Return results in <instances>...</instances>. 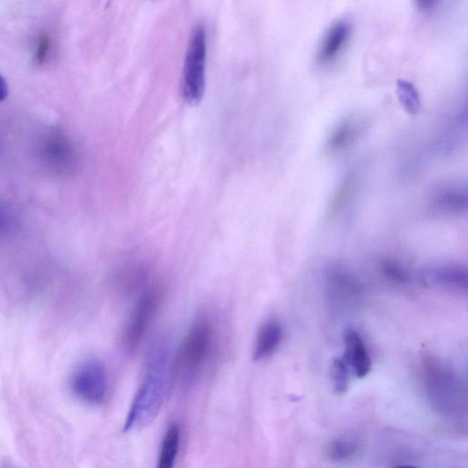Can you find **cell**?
<instances>
[{"instance_id":"obj_8","label":"cell","mask_w":468,"mask_h":468,"mask_svg":"<svg viewBox=\"0 0 468 468\" xmlns=\"http://www.w3.org/2000/svg\"><path fill=\"white\" fill-rule=\"evenodd\" d=\"M428 209L439 218L459 216L467 211V193L458 185H440L430 195Z\"/></svg>"},{"instance_id":"obj_12","label":"cell","mask_w":468,"mask_h":468,"mask_svg":"<svg viewBox=\"0 0 468 468\" xmlns=\"http://www.w3.org/2000/svg\"><path fill=\"white\" fill-rule=\"evenodd\" d=\"M283 328L278 320L272 318L266 321L257 336L254 358L265 361L271 357L279 349L283 341Z\"/></svg>"},{"instance_id":"obj_7","label":"cell","mask_w":468,"mask_h":468,"mask_svg":"<svg viewBox=\"0 0 468 468\" xmlns=\"http://www.w3.org/2000/svg\"><path fill=\"white\" fill-rule=\"evenodd\" d=\"M352 34L347 20H338L324 33L316 53V62L322 68L334 65L346 51Z\"/></svg>"},{"instance_id":"obj_18","label":"cell","mask_w":468,"mask_h":468,"mask_svg":"<svg viewBox=\"0 0 468 468\" xmlns=\"http://www.w3.org/2000/svg\"><path fill=\"white\" fill-rule=\"evenodd\" d=\"M383 276L390 282L398 284H406L410 280L407 270L398 262L385 260L381 265Z\"/></svg>"},{"instance_id":"obj_21","label":"cell","mask_w":468,"mask_h":468,"mask_svg":"<svg viewBox=\"0 0 468 468\" xmlns=\"http://www.w3.org/2000/svg\"><path fill=\"white\" fill-rule=\"evenodd\" d=\"M395 468H417L414 465H399V466H396Z\"/></svg>"},{"instance_id":"obj_1","label":"cell","mask_w":468,"mask_h":468,"mask_svg":"<svg viewBox=\"0 0 468 468\" xmlns=\"http://www.w3.org/2000/svg\"><path fill=\"white\" fill-rule=\"evenodd\" d=\"M173 363L168 344L160 341L152 347L147 357L145 376L135 396L125 431L145 429L158 417L175 374Z\"/></svg>"},{"instance_id":"obj_5","label":"cell","mask_w":468,"mask_h":468,"mask_svg":"<svg viewBox=\"0 0 468 468\" xmlns=\"http://www.w3.org/2000/svg\"><path fill=\"white\" fill-rule=\"evenodd\" d=\"M160 302L157 291L144 293L128 316L123 333V344L128 351H135L146 338L156 316Z\"/></svg>"},{"instance_id":"obj_14","label":"cell","mask_w":468,"mask_h":468,"mask_svg":"<svg viewBox=\"0 0 468 468\" xmlns=\"http://www.w3.org/2000/svg\"><path fill=\"white\" fill-rule=\"evenodd\" d=\"M181 442V431L176 423H170L164 436L157 468H174Z\"/></svg>"},{"instance_id":"obj_16","label":"cell","mask_w":468,"mask_h":468,"mask_svg":"<svg viewBox=\"0 0 468 468\" xmlns=\"http://www.w3.org/2000/svg\"><path fill=\"white\" fill-rule=\"evenodd\" d=\"M333 390L338 394L345 393L349 386V366L342 358H336L331 368Z\"/></svg>"},{"instance_id":"obj_20","label":"cell","mask_w":468,"mask_h":468,"mask_svg":"<svg viewBox=\"0 0 468 468\" xmlns=\"http://www.w3.org/2000/svg\"><path fill=\"white\" fill-rule=\"evenodd\" d=\"M9 94V86L5 78L0 74V103L4 102Z\"/></svg>"},{"instance_id":"obj_2","label":"cell","mask_w":468,"mask_h":468,"mask_svg":"<svg viewBox=\"0 0 468 468\" xmlns=\"http://www.w3.org/2000/svg\"><path fill=\"white\" fill-rule=\"evenodd\" d=\"M207 32L203 24L197 25L192 33L185 62L182 93L185 102L198 105L206 86Z\"/></svg>"},{"instance_id":"obj_9","label":"cell","mask_w":468,"mask_h":468,"mask_svg":"<svg viewBox=\"0 0 468 468\" xmlns=\"http://www.w3.org/2000/svg\"><path fill=\"white\" fill-rule=\"evenodd\" d=\"M344 361L357 378L363 379L372 371L373 362L368 348L361 335L355 330H349L344 336Z\"/></svg>"},{"instance_id":"obj_17","label":"cell","mask_w":468,"mask_h":468,"mask_svg":"<svg viewBox=\"0 0 468 468\" xmlns=\"http://www.w3.org/2000/svg\"><path fill=\"white\" fill-rule=\"evenodd\" d=\"M398 96L405 110L410 114H416L420 110L421 100L413 84L400 80L398 82Z\"/></svg>"},{"instance_id":"obj_4","label":"cell","mask_w":468,"mask_h":468,"mask_svg":"<svg viewBox=\"0 0 468 468\" xmlns=\"http://www.w3.org/2000/svg\"><path fill=\"white\" fill-rule=\"evenodd\" d=\"M71 391L90 406H100L106 398L108 378L104 366L96 361H88L78 367L70 380Z\"/></svg>"},{"instance_id":"obj_3","label":"cell","mask_w":468,"mask_h":468,"mask_svg":"<svg viewBox=\"0 0 468 468\" xmlns=\"http://www.w3.org/2000/svg\"><path fill=\"white\" fill-rule=\"evenodd\" d=\"M212 331L202 319L195 322L179 346L175 359V374L185 380L194 379L204 365L209 352Z\"/></svg>"},{"instance_id":"obj_6","label":"cell","mask_w":468,"mask_h":468,"mask_svg":"<svg viewBox=\"0 0 468 468\" xmlns=\"http://www.w3.org/2000/svg\"><path fill=\"white\" fill-rule=\"evenodd\" d=\"M329 298L338 308H353L363 297V288L343 266H333L327 274Z\"/></svg>"},{"instance_id":"obj_15","label":"cell","mask_w":468,"mask_h":468,"mask_svg":"<svg viewBox=\"0 0 468 468\" xmlns=\"http://www.w3.org/2000/svg\"><path fill=\"white\" fill-rule=\"evenodd\" d=\"M357 452V445L347 440L333 441L326 447V455L329 459L337 463H344L351 460Z\"/></svg>"},{"instance_id":"obj_19","label":"cell","mask_w":468,"mask_h":468,"mask_svg":"<svg viewBox=\"0 0 468 468\" xmlns=\"http://www.w3.org/2000/svg\"><path fill=\"white\" fill-rule=\"evenodd\" d=\"M49 45L50 42L48 38L45 37L42 39L38 47L37 54H36V60H37L39 63H43L45 60L46 54L49 50Z\"/></svg>"},{"instance_id":"obj_10","label":"cell","mask_w":468,"mask_h":468,"mask_svg":"<svg viewBox=\"0 0 468 468\" xmlns=\"http://www.w3.org/2000/svg\"><path fill=\"white\" fill-rule=\"evenodd\" d=\"M362 126L355 118H346L331 132L325 145L327 155L335 157L352 148L361 135Z\"/></svg>"},{"instance_id":"obj_13","label":"cell","mask_w":468,"mask_h":468,"mask_svg":"<svg viewBox=\"0 0 468 468\" xmlns=\"http://www.w3.org/2000/svg\"><path fill=\"white\" fill-rule=\"evenodd\" d=\"M358 184L357 175L349 171L338 185L330 205V215L336 218L349 204L356 193Z\"/></svg>"},{"instance_id":"obj_11","label":"cell","mask_w":468,"mask_h":468,"mask_svg":"<svg viewBox=\"0 0 468 468\" xmlns=\"http://www.w3.org/2000/svg\"><path fill=\"white\" fill-rule=\"evenodd\" d=\"M429 277L436 284L455 293L466 295L468 273L460 264H446L431 269Z\"/></svg>"}]
</instances>
